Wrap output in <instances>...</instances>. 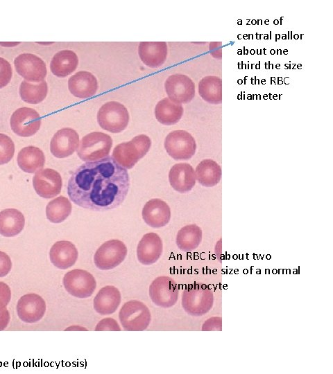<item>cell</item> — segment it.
<instances>
[{
  "label": "cell",
  "mask_w": 333,
  "mask_h": 374,
  "mask_svg": "<svg viewBox=\"0 0 333 374\" xmlns=\"http://www.w3.org/2000/svg\"><path fill=\"white\" fill-rule=\"evenodd\" d=\"M280 64H279L276 65V68H277V69H280Z\"/></svg>",
  "instance_id": "b9f144b4"
},
{
  "label": "cell",
  "mask_w": 333,
  "mask_h": 374,
  "mask_svg": "<svg viewBox=\"0 0 333 374\" xmlns=\"http://www.w3.org/2000/svg\"><path fill=\"white\" fill-rule=\"evenodd\" d=\"M62 284L69 294L80 299L89 297L96 287V282L93 275L80 269H74L67 272L62 278Z\"/></svg>",
  "instance_id": "9c48e42d"
},
{
  "label": "cell",
  "mask_w": 333,
  "mask_h": 374,
  "mask_svg": "<svg viewBox=\"0 0 333 374\" xmlns=\"http://www.w3.org/2000/svg\"><path fill=\"white\" fill-rule=\"evenodd\" d=\"M12 261L9 256L0 251V277H4L10 271Z\"/></svg>",
  "instance_id": "8d00e7d4"
},
{
  "label": "cell",
  "mask_w": 333,
  "mask_h": 374,
  "mask_svg": "<svg viewBox=\"0 0 333 374\" xmlns=\"http://www.w3.org/2000/svg\"><path fill=\"white\" fill-rule=\"evenodd\" d=\"M238 24H241V20H239V21L237 22Z\"/></svg>",
  "instance_id": "7bdbcfd3"
},
{
  "label": "cell",
  "mask_w": 333,
  "mask_h": 374,
  "mask_svg": "<svg viewBox=\"0 0 333 374\" xmlns=\"http://www.w3.org/2000/svg\"><path fill=\"white\" fill-rule=\"evenodd\" d=\"M222 330V318L212 317L204 322L202 326L203 331H213Z\"/></svg>",
  "instance_id": "74e56055"
},
{
  "label": "cell",
  "mask_w": 333,
  "mask_h": 374,
  "mask_svg": "<svg viewBox=\"0 0 333 374\" xmlns=\"http://www.w3.org/2000/svg\"><path fill=\"white\" fill-rule=\"evenodd\" d=\"M164 148L168 154L176 161L191 159L196 150L194 138L185 130H174L164 140Z\"/></svg>",
  "instance_id": "52a82bcc"
},
{
  "label": "cell",
  "mask_w": 333,
  "mask_h": 374,
  "mask_svg": "<svg viewBox=\"0 0 333 374\" xmlns=\"http://www.w3.org/2000/svg\"><path fill=\"white\" fill-rule=\"evenodd\" d=\"M112 139L107 134L93 132L84 136L77 148V154L84 161H95L109 156Z\"/></svg>",
  "instance_id": "277c9868"
},
{
  "label": "cell",
  "mask_w": 333,
  "mask_h": 374,
  "mask_svg": "<svg viewBox=\"0 0 333 374\" xmlns=\"http://www.w3.org/2000/svg\"><path fill=\"white\" fill-rule=\"evenodd\" d=\"M130 116L126 107L117 101L103 105L97 114V121L103 130L112 133L124 130L129 123Z\"/></svg>",
  "instance_id": "8992f818"
},
{
  "label": "cell",
  "mask_w": 333,
  "mask_h": 374,
  "mask_svg": "<svg viewBox=\"0 0 333 374\" xmlns=\"http://www.w3.org/2000/svg\"><path fill=\"white\" fill-rule=\"evenodd\" d=\"M250 52H251L252 53H253L255 52V50L253 49V50L250 51Z\"/></svg>",
  "instance_id": "bcb514c9"
},
{
  "label": "cell",
  "mask_w": 333,
  "mask_h": 374,
  "mask_svg": "<svg viewBox=\"0 0 333 374\" xmlns=\"http://www.w3.org/2000/svg\"><path fill=\"white\" fill-rule=\"evenodd\" d=\"M48 93V85L46 81L30 82L24 80L19 87V94L22 99L28 103L37 104L42 102Z\"/></svg>",
  "instance_id": "4dcf8cb0"
},
{
  "label": "cell",
  "mask_w": 333,
  "mask_h": 374,
  "mask_svg": "<svg viewBox=\"0 0 333 374\" xmlns=\"http://www.w3.org/2000/svg\"><path fill=\"white\" fill-rule=\"evenodd\" d=\"M33 184L39 196L45 199H51L60 193L62 180L60 175L55 170L44 168L35 172L33 179Z\"/></svg>",
  "instance_id": "4fadbf2b"
},
{
  "label": "cell",
  "mask_w": 333,
  "mask_h": 374,
  "mask_svg": "<svg viewBox=\"0 0 333 374\" xmlns=\"http://www.w3.org/2000/svg\"><path fill=\"white\" fill-rule=\"evenodd\" d=\"M179 288L176 282L169 276H159L151 283L149 296L153 303L160 308L173 306L178 299Z\"/></svg>",
  "instance_id": "30bf717a"
},
{
  "label": "cell",
  "mask_w": 333,
  "mask_h": 374,
  "mask_svg": "<svg viewBox=\"0 0 333 374\" xmlns=\"http://www.w3.org/2000/svg\"><path fill=\"white\" fill-rule=\"evenodd\" d=\"M202 230L198 226L189 224L178 231L176 242L181 251L189 252L198 248L202 241Z\"/></svg>",
  "instance_id": "f546056e"
},
{
  "label": "cell",
  "mask_w": 333,
  "mask_h": 374,
  "mask_svg": "<svg viewBox=\"0 0 333 374\" xmlns=\"http://www.w3.org/2000/svg\"><path fill=\"white\" fill-rule=\"evenodd\" d=\"M182 114V105L171 101L169 98L160 100L155 107V118L163 125H170L177 123Z\"/></svg>",
  "instance_id": "83f0119b"
},
{
  "label": "cell",
  "mask_w": 333,
  "mask_h": 374,
  "mask_svg": "<svg viewBox=\"0 0 333 374\" xmlns=\"http://www.w3.org/2000/svg\"><path fill=\"white\" fill-rule=\"evenodd\" d=\"M167 51V44L164 42H142L138 47L141 60L151 68H156L164 64Z\"/></svg>",
  "instance_id": "603a6c76"
},
{
  "label": "cell",
  "mask_w": 333,
  "mask_h": 374,
  "mask_svg": "<svg viewBox=\"0 0 333 374\" xmlns=\"http://www.w3.org/2000/svg\"><path fill=\"white\" fill-rule=\"evenodd\" d=\"M79 145V135L72 128L65 127L53 135L50 143L51 154L57 158L71 155Z\"/></svg>",
  "instance_id": "2e32d148"
},
{
  "label": "cell",
  "mask_w": 333,
  "mask_h": 374,
  "mask_svg": "<svg viewBox=\"0 0 333 374\" xmlns=\"http://www.w3.org/2000/svg\"><path fill=\"white\" fill-rule=\"evenodd\" d=\"M163 245L156 233H147L143 235L137 247V257L140 263L150 265L158 260L162 253Z\"/></svg>",
  "instance_id": "e0dca14e"
},
{
  "label": "cell",
  "mask_w": 333,
  "mask_h": 374,
  "mask_svg": "<svg viewBox=\"0 0 333 374\" xmlns=\"http://www.w3.org/2000/svg\"><path fill=\"white\" fill-rule=\"evenodd\" d=\"M270 53H271V54H274L275 51H274V50H271Z\"/></svg>",
  "instance_id": "60d3db41"
},
{
  "label": "cell",
  "mask_w": 333,
  "mask_h": 374,
  "mask_svg": "<svg viewBox=\"0 0 333 374\" xmlns=\"http://www.w3.org/2000/svg\"><path fill=\"white\" fill-rule=\"evenodd\" d=\"M142 215L147 225L157 229L166 226L169 222L171 210L164 201L160 199H153L145 204Z\"/></svg>",
  "instance_id": "ac0fdd59"
},
{
  "label": "cell",
  "mask_w": 333,
  "mask_h": 374,
  "mask_svg": "<svg viewBox=\"0 0 333 374\" xmlns=\"http://www.w3.org/2000/svg\"><path fill=\"white\" fill-rule=\"evenodd\" d=\"M211 55L217 59L222 57V44L221 42H210L209 45Z\"/></svg>",
  "instance_id": "f35d334b"
},
{
  "label": "cell",
  "mask_w": 333,
  "mask_h": 374,
  "mask_svg": "<svg viewBox=\"0 0 333 374\" xmlns=\"http://www.w3.org/2000/svg\"><path fill=\"white\" fill-rule=\"evenodd\" d=\"M99 87L96 77L90 72L80 71L70 77L68 88L71 93L79 98L93 96Z\"/></svg>",
  "instance_id": "ffe728a7"
},
{
  "label": "cell",
  "mask_w": 333,
  "mask_h": 374,
  "mask_svg": "<svg viewBox=\"0 0 333 374\" xmlns=\"http://www.w3.org/2000/svg\"><path fill=\"white\" fill-rule=\"evenodd\" d=\"M151 145V141L148 136L139 134L130 141L117 145L112 157L123 168L130 169L147 154Z\"/></svg>",
  "instance_id": "3957f363"
},
{
  "label": "cell",
  "mask_w": 333,
  "mask_h": 374,
  "mask_svg": "<svg viewBox=\"0 0 333 374\" xmlns=\"http://www.w3.org/2000/svg\"><path fill=\"white\" fill-rule=\"evenodd\" d=\"M126 255L127 248L122 241L110 240L96 250L94 262L98 269L110 270L119 265L125 260Z\"/></svg>",
  "instance_id": "ba28073f"
},
{
  "label": "cell",
  "mask_w": 333,
  "mask_h": 374,
  "mask_svg": "<svg viewBox=\"0 0 333 374\" xmlns=\"http://www.w3.org/2000/svg\"><path fill=\"white\" fill-rule=\"evenodd\" d=\"M25 224L24 215L15 208H6L0 212V234L12 237L22 231Z\"/></svg>",
  "instance_id": "484cf974"
},
{
  "label": "cell",
  "mask_w": 333,
  "mask_h": 374,
  "mask_svg": "<svg viewBox=\"0 0 333 374\" xmlns=\"http://www.w3.org/2000/svg\"><path fill=\"white\" fill-rule=\"evenodd\" d=\"M121 301L119 290L113 285L102 287L93 301L94 310L101 315L113 314L119 308Z\"/></svg>",
  "instance_id": "7402d4cb"
},
{
  "label": "cell",
  "mask_w": 333,
  "mask_h": 374,
  "mask_svg": "<svg viewBox=\"0 0 333 374\" xmlns=\"http://www.w3.org/2000/svg\"><path fill=\"white\" fill-rule=\"evenodd\" d=\"M196 179L203 186L210 188L216 186L221 181V166L212 159L201 161L196 168Z\"/></svg>",
  "instance_id": "cb8c5ba5"
},
{
  "label": "cell",
  "mask_w": 333,
  "mask_h": 374,
  "mask_svg": "<svg viewBox=\"0 0 333 374\" xmlns=\"http://www.w3.org/2000/svg\"><path fill=\"white\" fill-rule=\"evenodd\" d=\"M71 209V204L69 199L64 196H59L48 203L46 207V215L51 222L60 223L69 217Z\"/></svg>",
  "instance_id": "1f68e13d"
},
{
  "label": "cell",
  "mask_w": 333,
  "mask_h": 374,
  "mask_svg": "<svg viewBox=\"0 0 333 374\" xmlns=\"http://www.w3.org/2000/svg\"><path fill=\"white\" fill-rule=\"evenodd\" d=\"M11 298V292L9 286L0 282V311L6 308Z\"/></svg>",
  "instance_id": "d590c367"
},
{
  "label": "cell",
  "mask_w": 333,
  "mask_h": 374,
  "mask_svg": "<svg viewBox=\"0 0 333 374\" xmlns=\"http://www.w3.org/2000/svg\"><path fill=\"white\" fill-rule=\"evenodd\" d=\"M265 24H268V20H266Z\"/></svg>",
  "instance_id": "ee69618b"
},
{
  "label": "cell",
  "mask_w": 333,
  "mask_h": 374,
  "mask_svg": "<svg viewBox=\"0 0 333 374\" xmlns=\"http://www.w3.org/2000/svg\"><path fill=\"white\" fill-rule=\"evenodd\" d=\"M213 303V292L205 283L189 284L183 290L182 306L184 310L191 316L204 315L212 309Z\"/></svg>",
  "instance_id": "7a4b0ae2"
},
{
  "label": "cell",
  "mask_w": 333,
  "mask_h": 374,
  "mask_svg": "<svg viewBox=\"0 0 333 374\" xmlns=\"http://www.w3.org/2000/svg\"><path fill=\"white\" fill-rule=\"evenodd\" d=\"M19 318L25 323H33L39 321L46 312L44 300L38 294L29 293L23 295L16 306Z\"/></svg>",
  "instance_id": "9a60e30c"
},
{
  "label": "cell",
  "mask_w": 333,
  "mask_h": 374,
  "mask_svg": "<svg viewBox=\"0 0 333 374\" xmlns=\"http://www.w3.org/2000/svg\"><path fill=\"white\" fill-rule=\"evenodd\" d=\"M198 93L207 103L219 105L222 103V80L218 76L208 75L198 83Z\"/></svg>",
  "instance_id": "f1b7e54d"
},
{
  "label": "cell",
  "mask_w": 333,
  "mask_h": 374,
  "mask_svg": "<svg viewBox=\"0 0 333 374\" xmlns=\"http://www.w3.org/2000/svg\"><path fill=\"white\" fill-rule=\"evenodd\" d=\"M10 125L14 133L22 137H28L39 130L41 117L35 109L23 107L13 112Z\"/></svg>",
  "instance_id": "7c38bea8"
},
{
  "label": "cell",
  "mask_w": 333,
  "mask_h": 374,
  "mask_svg": "<svg viewBox=\"0 0 333 374\" xmlns=\"http://www.w3.org/2000/svg\"><path fill=\"white\" fill-rule=\"evenodd\" d=\"M129 188L127 170L108 156L79 166L68 181L67 194L80 207L103 211L121 205Z\"/></svg>",
  "instance_id": "6da1fadb"
},
{
  "label": "cell",
  "mask_w": 333,
  "mask_h": 374,
  "mask_svg": "<svg viewBox=\"0 0 333 374\" xmlns=\"http://www.w3.org/2000/svg\"><path fill=\"white\" fill-rule=\"evenodd\" d=\"M45 163L43 152L35 146H27L22 148L17 155V164L24 172L33 173L42 169Z\"/></svg>",
  "instance_id": "4316f807"
},
{
  "label": "cell",
  "mask_w": 333,
  "mask_h": 374,
  "mask_svg": "<svg viewBox=\"0 0 333 374\" xmlns=\"http://www.w3.org/2000/svg\"><path fill=\"white\" fill-rule=\"evenodd\" d=\"M169 180L175 190L180 193H187L196 184L195 171L189 163H176L169 170Z\"/></svg>",
  "instance_id": "d6986e66"
},
{
  "label": "cell",
  "mask_w": 333,
  "mask_h": 374,
  "mask_svg": "<svg viewBox=\"0 0 333 374\" xmlns=\"http://www.w3.org/2000/svg\"><path fill=\"white\" fill-rule=\"evenodd\" d=\"M17 72L27 81H42L46 75L44 62L32 53H24L14 60Z\"/></svg>",
  "instance_id": "5bb4252c"
},
{
  "label": "cell",
  "mask_w": 333,
  "mask_h": 374,
  "mask_svg": "<svg viewBox=\"0 0 333 374\" xmlns=\"http://www.w3.org/2000/svg\"><path fill=\"white\" fill-rule=\"evenodd\" d=\"M95 331H121L117 321L110 317L101 319L96 326Z\"/></svg>",
  "instance_id": "e575fe53"
},
{
  "label": "cell",
  "mask_w": 333,
  "mask_h": 374,
  "mask_svg": "<svg viewBox=\"0 0 333 374\" xmlns=\"http://www.w3.org/2000/svg\"><path fill=\"white\" fill-rule=\"evenodd\" d=\"M15 144L12 140L4 134H0V165L8 163L13 157Z\"/></svg>",
  "instance_id": "d6a6232c"
},
{
  "label": "cell",
  "mask_w": 333,
  "mask_h": 374,
  "mask_svg": "<svg viewBox=\"0 0 333 374\" xmlns=\"http://www.w3.org/2000/svg\"><path fill=\"white\" fill-rule=\"evenodd\" d=\"M78 250L75 245L67 240L58 241L49 251L51 263L58 269H65L72 267L78 259Z\"/></svg>",
  "instance_id": "44dd1931"
},
{
  "label": "cell",
  "mask_w": 333,
  "mask_h": 374,
  "mask_svg": "<svg viewBox=\"0 0 333 374\" xmlns=\"http://www.w3.org/2000/svg\"><path fill=\"white\" fill-rule=\"evenodd\" d=\"M78 59L71 50H62L53 57L50 69L53 74L59 78H65L73 73L77 68Z\"/></svg>",
  "instance_id": "d4e9b609"
},
{
  "label": "cell",
  "mask_w": 333,
  "mask_h": 374,
  "mask_svg": "<svg viewBox=\"0 0 333 374\" xmlns=\"http://www.w3.org/2000/svg\"><path fill=\"white\" fill-rule=\"evenodd\" d=\"M295 37H295L296 39H298V35H296Z\"/></svg>",
  "instance_id": "f6af8a7d"
},
{
  "label": "cell",
  "mask_w": 333,
  "mask_h": 374,
  "mask_svg": "<svg viewBox=\"0 0 333 374\" xmlns=\"http://www.w3.org/2000/svg\"><path fill=\"white\" fill-rule=\"evenodd\" d=\"M164 88L168 98L178 104L190 102L195 96V84L187 75L176 73L169 76Z\"/></svg>",
  "instance_id": "8fae6325"
},
{
  "label": "cell",
  "mask_w": 333,
  "mask_h": 374,
  "mask_svg": "<svg viewBox=\"0 0 333 374\" xmlns=\"http://www.w3.org/2000/svg\"><path fill=\"white\" fill-rule=\"evenodd\" d=\"M120 323L126 331H142L146 330L151 320L148 307L137 300L125 303L119 313Z\"/></svg>",
  "instance_id": "5b68a950"
},
{
  "label": "cell",
  "mask_w": 333,
  "mask_h": 374,
  "mask_svg": "<svg viewBox=\"0 0 333 374\" xmlns=\"http://www.w3.org/2000/svg\"><path fill=\"white\" fill-rule=\"evenodd\" d=\"M12 69L10 64L0 57V89L6 87L11 80Z\"/></svg>",
  "instance_id": "836d02e7"
},
{
  "label": "cell",
  "mask_w": 333,
  "mask_h": 374,
  "mask_svg": "<svg viewBox=\"0 0 333 374\" xmlns=\"http://www.w3.org/2000/svg\"><path fill=\"white\" fill-rule=\"evenodd\" d=\"M10 322V313L6 308L0 311V331L4 330Z\"/></svg>",
  "instance_id": "ab89813d"
}]
</instances>
